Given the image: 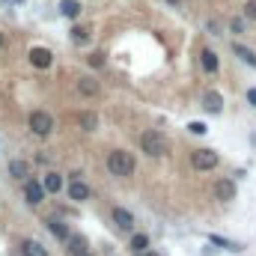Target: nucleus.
<instances>
[{"label": "nucleus", "instance_id": "c756f323", "mask_svg": "<svg viewBox=\"0 0 256 256\" xmlns=\"http://www.w3.org/2000/svg\"><path fill=\"white\" fill-rule=\"evenodd\" d=\"M137 256H155V254H149V251H143V254H137Z\"/></svg>", "mask_w": 256, "mask_h": 256}, {"label": "nucleus", "instance_id": "1a4fd4ad", "mask_svg": "<svg viewBox=\"0 0 256 256\" xmlns=\"http://www.w3.org/2000/svg\"><path fill=\"white\" fill-rule=\"evenodd\" d=\"M78 92L95 98V95H98V81H95V78H81V81H78Z\"/></svg>", "mask_w": 256, "mask_h": 256}, {"label": "nucleus", "instance_id": "bb28decb", "mask_svg": "<svg viewBox=\"0 0 256 256\" xmlns=\"http://www.w3.org/2000/svg\"><path fill=\"white\" fill-rule=\"evenodd\" d=\"M101 63H104V57H101V54H92V57H89V66H95V69H98Z\"/></svg>", "mask_w": 256, "mask_h": 256}, {"label": "nucleus", "instance_id": "423d86ee", "mask_svg": "<svg viewBox=\"0 0 256 256\" xmlns=\"http://www.w3.org/2000/svg\"><path fill=\"white\" fill-rule=\"evenodd\" d=\"M24 197H27V203H30V206L42 203V197H45V185H42V182H27V188H24Z\"/></svg>", "mask_w": 256, "mask_h": 256}, {"label": "nucleus", "instance_id": "6e6552de", "mask_svg": "<svg viewBox=\"0 0 256 256\" xmlns=\"http://www.w3.org/2000/svg\"><path fill=\"white\" fill-rule=\"evenodd\" d=\"M113 221H116L119 230H131V227H134V215H131L128 209H122V206L113 209Z\"/></svg>", "mask_w": 256, "mask_h": 256}, {"label": "nucleus", "instance_id": "5701e85b", "mask_svg": "<svg viewBox=\"0 0 256 256\" xmlns=\"http://www.w3.org/2000/svg\"><path fill=\"white\" fill-rule=\"evenodd\" d=\"M86 39H89V33H86L84 27H75V30H72V42H78V45H84Z\"/></svg>", "mask_w": 256, "mask_h": 256}, {"label": "nucleus", "instance_id": "f03ea898", "mask_svg": "<svg viewBox=\"0 0 256 256\" xmlns=\"http://www.w3.org/2000/svg\"><path fill=\"white\" fill-rule=\"evenodd\" d=\"M107 170L113 176H131L134 173V155L125 152V149H113L107 155Z\"/></svg>", "mask_w": 256, "mask_h": 256}, {"label": "nucleus", "instance_id": "f8f14e48", "mask_svg": "<svg viewBox=\"0 0 256 256\" xmlns=\"http://www.w3.org/2000/svg\"><path fill=\"white\" fill-rule=\"evenodd\" d=\"M69 197L81 203V200H86V197H89V188H86V185H84V182H81V179L75 176V182L69 185Z\"/></svg>", "mask_w": 256, "mask_h": 256}, {"label": "nucleus", "instance_id": "f257e3e1", "mask_svg": "<svg viewBox=\"0 0 256 256\" xmlns=\"http://www.w3.org/2000/svg\"><path fill=\"white\" fill-rule=\"evenodd\" d=\"M140 146H143V152H146V155H155V158H161V155H167V152H170V140H167L158 128L143 131Z\"/></svg>", "mask_w": 256, "mask_h": 256}, {"label": "nucleus", "instance_id": "9d476101", "mask_svg": "<svg viewBox=\"0 0 256 256\" xmlns=\"http://www.w3.org/2000/svg\"><path fill=\"white\" fill-rule=\"evenodd\" d=\"M48 230H51V236H54V239H60V242H69V236H72V233H69V227H66L63 221H57V218H51V221H48Z\"/></svg>", "mask_w": 256, "mask_h": 256}, {"label": "nucleus", "instance_id": "dca6fc26", "mask_svg": "<svg viewBox=\"0 0 256 256\" xmlns=\"http://www.w3.org/2000/svg\"><path fill=\"white\" fill-rule=\"evenodd\" d=\"M86 254V242L81 236H69V256H84Z\"/></svg>", "mask_w": 256, "mask_h": 256}, {"label": "nucleus", "instance_id": "412c9836", "mask_svg": "<svg viewBox=\"0 0 256 256\" xmlns=\"http://www.w3.org/2000/svg\"><path fill=\"white\" fill-rule=\"evenodd\" d=\"M131 251H134V254L149 251V239H146V236H134V239H131Z\"/></svg>", "mask_w": 256, "mask_h": 256}, {"label": "nucleus", "instance_id": "393cba45", "mask_svg": "<svg viewBox=\"0 0 256 256\" xmlns=\"http://www.w3.org/2000/svg\"><path fill=\"white\" fill-rule=\"evenodd\" d=\"M188 131H191V134H206V125H203V122H191Z\"/></svg>", "mask_w": 256, "mask_h": 256}, {"label": "nucleus", "instance_id": "b1692460", "mask_svg": "<svg viewBox=\"0 0 256 256\" xmlns=\"http://www.w3.org/2000/svg\"><path fill=\"white\" fill-rule=\"evenodd\" d=\"M245 15L256 21V0H248V3H245Z\"/></svg>", "mask_w": 256, "mask_h": 256}, {"label": "nucleus", "instance_id": "0eeeda50", "mask_svg": "<svg viewBox=\"0 0 256 256\" xmlns=\"http://www.w3.org/2000/svg\"><path fill=\"white\" fill-rule=\"evenodd\" d=\"M203 104H206L209 113H221V107H224V95L215 92V89H209V92L203 95Z\"/></svg>", "mask_w": 256, "mask_h": 256}, {"label": "nucleus", "instance_id": "7ed1b4c3", "mask_svg": "<svg viewBox=\"0 0 256 256\" xmlns=\"http://www.w3.org/2000/svg\"><path fill=\"white\" fill-rule=\"evenodd\" d=\"M27 122H30V131H33L36 137H48L51 128H54V119H51V113H45V110H33Z\"/></svg>", "mask_w": 256, "mask_h": 256}, {"label": "nucleus", "instance_id": "cd10ccee", "mask_svg": "<svg viewBox=\"0 0 256 256\" xmlns=\"http://www.w3.org/2000/svg\"><path fill=\"white\" fill-rule=\"evenodd\" d=\"M248 101H251V104H256V89H251V92H248Z\"/></svg>", "mask_w": 256, "mask_h": 256}, {"label": "nucleus", "instance_id": "39448f33", "mask_svg": "<svg viewBox=\"0 0 256 256\" xmlns=\"http://www.w3.org/2000/svg\"><path fill=\"white\" fill-rule=\"evenodd\" d=\"M51 57H54V54H51L48 48H33V51H30V63H33L36 69H48V66H51Z\"/></svg>", "mask_w": 256, "mask_h": 256}, {"label": "nucleus", "instance_id": "f3484780", "mask_svg": "<svg viewBox=\"0 0 256 256\" xmlns=\"http://www.w3.org/2000/svg\"><path fill=\"white\" fill-rule=\"evenodd\" d=\"M60 9H63L66 18H78V15H81V3H78V0H63Z\"/></svg>", "mask_w": 256, "mask_h": 256}, {"label": "nucleus", "instance_id": "2eb2a0df", "mask_svg": "<svg viewBox=\"0 0 256 256\" xmlns=\"http://www.w3.org/2000/svg\"><path fill=\"white\" fill-rule=\"evenodd\" d=\"M215 194H218V200H233V197H236V185L221 179V182L215 185Z\"/></svg>", "mask_w": 256, "mask_h": 256}, {"label": "nucleus", "instance_id": "ddd939ff", "mask_svg": "<svg viewBox=\"0 0 256 256\" xmlns=\"http://www.w3.org/2000/svg\"><path fill=\"white\" fill-rule=\"evenodd\" d=\"M21 254H24V256H48V251H45L39 242L27 239V242H21Z\"/></svg>", "mask_w": 256, "mask_h": 256}, {"label": "nucleus", "instance_id": "aec40b11", "mask_svg": "<svg viewBox=\"0 0 256 256\" xmlns=\"http://www.w3.org/2000/svg\"><path fill=\"white\" fill-rule=\"evenodd\" d=\"M95 125H98V116H95V113H89V110H86V113H81V128L92 131Z\"/></svg>", "mask_w": 256, "mask_h": 256}, {"label": "nucleus", "instance_id": "9b49d317", "mask_svg": "<svg viewBox=\"0 0 256 256\" xmlns=\"http://www.w3.org/2000/svg\"><path fill=\"white\" fill-rule=\"evenodd\" d=\"M42 185H45L48 194H60V191H63V176H57V173H45Z\"/></svg>", "mask_w": 256, "mask_h": 256}, {"label": "nucleus", "instance_id": "a211bd4d", "mask_svg": "<svg viewBox=\"0 0 256 256\" xmlns=\"http://www.w3.org/2000/svg\"><path fill=\"white\" fill-rule=\"evenodd\" d=\"M203 69L212 75V72H218V54L215 51H203Z\"/></svg>", "mask_w": 256, "mask_h": 256}, {"label": "nucleus", "instance_id": "4be33fe9", "mask_svg": "<svg viewBox=\"0 0 256 256\" xmlns=\"http://www.w3.org/2000/svg\"><path fill=\"white\" fill-rule=\"evenodd\" d=\"M209 242H212V245H221V248H230V251H242L236 242H227V239H221V236H209Z\"/></svg>", "mask_w": 256, "mask_h": 256}, {"label": "nucleus", "instance_id": "7c9ffc66", "mask_svg": "<svg viewBox=\"0 0 256 256\" xmlns=\"http://www.w3.org/2000/svg\"><path fill=\"white\" fill-rule=\"evenodd\" d=\"M0 48H3V33H0Z\"/></svg>", "mask_w": 256, "mask_h": 256}, {"label": "nucleus", "instance_id": "6ab92c4d", "mask_svg": "<svg viewBox=\"0 0 256 256\" xmlns=\"http://www.w3.org/2000/svg\"><path fill=\"white\" fill-rule=\"evenodd\" d=\"M233 51L245 60V63H251V66H256V54L251 51V48H245V45H233Z\"/></svg>", "mask_w": 256, "mask_h": 256}, {"label": "nucleus", "instance_id": "c85d7f7f", "mask_svg": "<svg viewBox=\"0 0 256 256\" xmlns=\"http://www.w3.org/2000/svg\"><path fill=\"white\" fill-rule=\"evenodd\" d=\"M167 3H173V6H179V3H182V0H167Z\"/></svg>", "mask_w": 256, "mask_h": 256}, {"label": "nucleus", "instance_id": "2f4dec72", "mask_svg": "<svg viewBox=\"0 0 256 256\" xmlns=\"http://www.w3.org/2000/svg\"><path fill=\"white\" fill-rule=\"evenodd\" d=\"M84 256H89V251H86V254H84Z\"/></svg>", "mask_w": 256, "mask_h": 256}, {"label": "nucleus", "instance_id": "20e7f679", "mask_svg": "<svg viewBox=\"0 0 256 256\" xmlns=\"http://www.w3.org/2000/svg\"><path fill=\"white\" fill-rule=\"evenodd\" d=\"M191 164L197 170H215L218 167V152L215 149H197V152H191Z\"/></svg>", "mask_w": 256, "mask_h": 256}, {"label": "nucleus", "instance_id": "4468645a", "mask_svg": "<svg viewBox=\"0 0 256 256\" xmlns=\"http://www.w3.org/2000/svg\"><path fill=\"white\" fill-rule=\"evenodd\" d=\"M27 161H21V158H15V161H9V176L12 179H27Z\"/></svg>", "mask_w": 256, "mask_h": 256}, {"label": "nucleus", "instance_id": "a878e982", "mask_svg": "<svg viewBox=\"0 0 256 256\" xmlns=\"http://www.w3.org/2000/svg\"><path fill=\"white\" fill-rule=\"evenodd\" d=\"M230 27H233V33H242V30H245V21H242V18H233Z\"/></svg>", "mask_w": 256, "mask_h": 256}]
</instances>
